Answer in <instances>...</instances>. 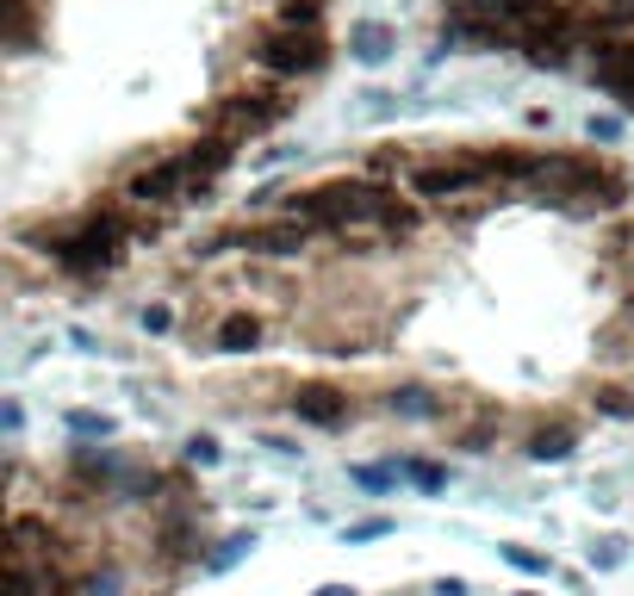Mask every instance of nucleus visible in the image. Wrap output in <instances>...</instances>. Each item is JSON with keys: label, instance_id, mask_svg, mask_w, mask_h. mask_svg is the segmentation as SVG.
<instances>
[{"label": "nucleus", "instance_id": "f257e3e1", "mask_svg": "<svg viewBox=\"0 0 634 596\" xmlns=\"http://www.w3.org/2000/svg\"><path fill=\"white\" fill-rule=\"evenodd\" d=\"M280 212L311 224V231H336V236L361 231V224H380L385 236L417 231V212L392 187H380V180H324V187H311V192H287Z\"/></svg>", "mask_w": 634, "mask_h": 596}, {"label": "nucleus", "instance_id": "f03ea898", "mask_svg": "<svg viewBox=\"0 0 634 596\" xmlns=\"http://www.w3.org/2000/svg\"><path fill=\"white\" fill-rule=\"evenodd\" d=\"M125 236L131 231H125V218L118 212H94V218H81L76 231L50 236V255H57L62 273H106V268H118Z\"/></svg>", "mask_w": 634, "mask_h": 596}, {"label": "nucleus", "instance_id": "7ed1b4c3", "mask_svg": "<svg viewBox=\"0 0 634 596\" xmlns=\"http://www.w3.org/2000/svg\"><path fill=\"white\" fill-rule=\"evenodd\" d=\"M330 62V44L318 25H274L268 38L255 44V69L274 81H306Z\"/></svg>", "mask_w": 634, "mask_h": 596}, {"label": "nucleus", "instance_id": "20e7f679", "mask_svg": "<svg viewBox=\"0 0 634 596\" xmlns=\"http://www.w3.org/2000/svg\"><path fill=\"white\" fill-rule=\"evenodd\" d=\"M485 180H498L492 150H480V155H442V162H417V168H411V187H417L423 199H461V192L485 187Z\"/></svg>", "mask_w": 634, "mask_h": 596}, {"label": "nucleus", "instance_id": "39448f33", "mask_svg": "<svg viewBox=\"0 0 634 596\" xmlns=\"http://www.w3.org/2000/svg\"><path fill=\"white\" fill-rule=\"evenodd\" d=\"M280 113H287V100H280V94H224L218 106H211V131L243 143V137L268 131Z\"/></svg>", "mask_w": 634, "mask_h": 596}, {"label": "nucleus", "instance_id": "423d86ee", "mask_svg": "<svg viewBox=\"0 0 634 596\" xmlns=\"http://www.w3.org/2000/svg\"><path fill=\"white\" fill-rule=\"evenodd\" d=\"M311 224H299V218H280V224H250V231L237 236H211L199 255H218V249H250V255H268V261H280V255H299L306 249Z\"/></svg>", "mask_w": 634, "mask_h": 596}, {"label": "nucleus", "instance_id": "0eeeda50", "mask_svg": "<svg viewBox=\"0 0 634 596\" xmlns=\"http://www.w3.org/2000/svg\"><path fill=\"white\" fill-rule=\"evenodd\" d=\"M125 199H131V206H181V199H193L187 162H181V155H162V162H150V168L137 174L131 187H125Z\"/></svg>", "mask_w": 634, "mask_h": 596}, {"label": "nucleus", "instance_id": "6e6552de", "mask_svg": "<svg viewBox=\"0 0 634 596\" xmlns=\"http://www.w3.org/2000/svg\"><path fill=\"white\" fill-rule=\"evenodd\" d=\"M292 417L311 429H343L348 417H355V405H348L336 385H299V392H292Z\"/></svg>", "mask_w": 634, "mask_h": 596}, {"label": "nucleus", "instance_id": "1a4fd4ad", "mask_svg": "<svg viewBox=\"0 0 634 596\" xmlns=\"http://www.w3.org/2000/svg\"><path fill=\"white\" fill-rule=\"evenodd\" d=\"M231 155H237V137H206V143H193V150H181V162H187V187L193 199L218 180V174L231 168Z\"/></svg>", "mask_w": 634, "mask_h": 596}, {"label": "nucleus", "instance_id": "9d476101", "mask_svg": "<svg viewBox=\"0 0 634 596\" xmlns=\"http://www.w3.org/2000/svg\"><path fill=\"white\" fill-rule=\"evenodd\" d=\"M392 50H399V32H392L385 20H355V25H348V57H355V62L380 69Z\"/></svg>", "mask_w": 634, "mask_h": 596}, {"label": "nucleus", "instance_id": "9b49d317", "mask_svg": "<svg viewBox=\"0 0 634 596\" xmlns=\"http://www.w3.org/2000/svg\"><path fill=\"white\" fill-rule=\"evenodd\" d=\"M399 479H404V460H361V466H348V484H361L367 498L399 491Z\"/></svg>", "mask_w": 634, "mask_h": 596}, {"label": "nucleus", "instance_id": "f8f14e48", "mask_svg": "<svg viewBox=\"0 0 634 596\" xmlns=\"http://www.w3.org/2000/svg\"><path fill=\"white\" fill-rule=\"evenodd\" d=\"M385 410H392V417H404V423H429V417H442V405H436L423 385H399V392L385 398Z\"/></svg>", "mask_w": 634, "mask_h": 596}, {"label": "nucleus", "instance_id": "ddd939ff", "mask_svg": "<svg viewBox=\"0 0 634 596\" xmlns=\"http://www.w3.org/2000/svg\"><path fill=\"white\" fill-rule=\"evenodd\" d=\"M255 342H262V324H255L250 311H237V317L218 324V354H250Z\"/></svg>", "mask_w": 634, "mask_h": 596}, {"label": "nucleus", "instance_id": "4468645a", "mask_svg": "<svg viewBox=\"0 0 634 596\" xmlns=\"http://www.w3.org/2000/svg\"><path fill=\"white\" fill-rule=\"evenodd\" d=\"M13 596H69V584L50 565H13Z\"/></svg>", "mask_w": 634, "mask_h": 596}, {"label": "nucleus", "instance_id": "2eb2a0df", "mask_svg": "<svg viewBox=\"0 0 634 596\" xmlns=\"http://www.w3.org/2000/svg\"><path fill=\"white\" fill-rule=\"evenodd\" d=\"M76 472H81V479H94V484H118V479H125V466H118L113 447H76Z\"/></svg>", "mask_w": 634, "mask_h": 596}, {"label": "nucleus", "instance_id": "dca6fc26", "mask_svg": "<svg viewBox=\"0 0 634 596\" xmlns=\"http://www.w3.org/2000/svg\"><path fill=\"white\" fill-rule=\"evenodd\" d=\"M573 454V429L560 423V429H535L529 435V460H541V466H554V460H566Z\"/></svg>", "mask_w": 634, "mask_h": 596}, {"label": "nucleus", "instance_id": "f3484780", "mask_svg": "<svg viewBox=\"0 0 634 596\" xmlns=\"http://www.w3.org/2000/svg\"><path fill=\"white\" fill-rule=\"evenodd\" d=\"M162 547H169V559H193V553H199V535H193V510H181V516L162 522Z\"/></svg>", "mask_w": 634, "mask_h": 596}, {"label": "nucleus", "instance_id": "a211bd4d", "mask_svg": "<svg viewBox=\"0 0 634 596\" xmlns=\"http://www.w3.org/2000/svg\"><path fill=\"white\" fill-rule=\"evenodd\" d=\"M62 423H69L76 442H113V417H100V410H69Z\"/></svg>", "mask_w": 634, "mask_h": 596}, {"label": "nucleus", "instance_id": "6ab92c4d", "mask_svg": "<svg viewBox=\"0 0 634 596\" xmlns=\"http://www.w3.org/2000/svg\"><path fill=\"white\" fill-rule=\"evenodd\" d=\"M7 50H32V0H7Z\"/></svg>", "mask_w": 634, "mask_h": 596}, {"label": "nucleus", "instance_id": "aec40b11", "mask_svg": "<svg viewBox=\"0 0 634 596\" xmlns=\"http://www.w3.org/2000/svg\"><path fill=\"white\" fill-rule=\"evenodd\" d=\"M404 479L436 498V491H448V466H436V460H404Z\"/></svg>", "mask_w": 634, "mask_h": 596}, {"label": "nucleus", "instance_id": "412c9836", "mask_svg": "<svg viewBox=\"0 0 634 596\" xmlns=\"http://www.w3.org/2000/svg\"><path fill=\"white\" fill-rule=\"evenodd\" d=\"M243 553H255V535H231V540H218V553H211L206 565H211V572H231V565H237Z\"/></svg>", "mask_w": 634, "mask_h": 596}, {"label": "nucleus", "instance_id": "4be33fe9", "mask_svg": "<svg viewBox=\"0 0 634 596\" xmlns=\"http://www.w3.org/2000/svg\"><path fill=\"white\" fill-rule=\"evenodd\" d=\"M622 559H629V540H622V535H603V540L591 547V572H615Z\"/></svg>", "mask_w": 634, "mask_h": 596}, {"label": "nucleus", "instance_id": "5701e85b", "mask_svg": "<svg viewBox=\"0 0 634 596\" xmlns=\"http://www.w3.org/2000/svg\"><path fill=\"white\" fill-rule=\"evenodd\" d=\"M504 565H517L522 577H547V572H554V565H547L541 553H529V547H504Z\"/></svg>", "mask_w": 634, "mask_h": 596}, {"label": "nucleus", "instance_id": "b1692460", "mask_svg": "<svg viewBox=\"0 0 634 596\" xmlns=\"http://www.w3.org/2000/svg\"><path fill=\"white\" fill-rule=\"evenodd\" d=\"M324 0H280V25H318Z\"/></svg>", "mask_w": 634, "mask_h": 596}, {"label": "nucleus", "instance_id": "393cba45", "mask_svg": "<svg viewBox=\"0 0 634 596\" xmlns=\"http://www.w3.org/2000/svg\"><path fill=\"white\" fill-rule=\"evenodd\" d=\"M380 535H392V522H385V516H367V522H348V547H361V540H380Z\"/></svg>", "mask_w": 634, "mask_h": 596}, {"label": "nucleus", "instance_id": "a878e982", "mask_svg": "<svg viewBox=\"0 0 634 596\" xmlns=\"http://www.w3.org/2000/svg\"><path fill=\"white\" fill-rule=\"evenodd\" d=\"M187 466H218V442H211V435H193V442H187Z\"/></svg>", "mask_w": 634, "mask_h": 596}, {"label": "nucleus", "instance_id": "bb28decb", "mask_svg": "<svg viewBox=\"0 0 634 596\" xmlns=\"http://www.w3.org/2000/svg\"><path fill=\"white\" fill-rule=\"evenodd\" d=\"M597 410L603 417H634V398L629 392H597Z\"/></svg>", "mask_w": 634, "mask_h": 596}, {"label": "nucleus", "instance_id": "cd10ccee", "mask_svg": "<svg viewBox=\"0 0 634 596\" xmlns=\"http://www.w3.org/2000/svg\"><path fill=\"white\" fill-rule=\"evenodd\" d=\"M585 137H591V143H615V137H622V118H585Z\"/></svg>", "mask_w": 634, "mask_h": 596}, {"label": "nucleus", "instance_id": "c85d7f7f", "mask_svg": "<svg viewBox=\"0 0 634 596\" xmlns=\"http://www.w3.org/2000/svg\"><path fill=\"white\" fill-rule=\"evenodd\" d=\"M169 324H174V311H169V305H143V329H150V336H162Z\"/></svg>", "mask_w": 634, "mask_h": 596}, {"label": "nucleus", "instance_id": "c756f323", "mask_svg": "<svg viewBox=\"0 0 634 596\" xmlns=\"http://www.w3.org/2000/svg\"><path fill=\"white\" fill-rule=\"evenodd\" d=\"M88 596H118V577H113V572L94 577V584H88Z\"/></svg>", "mask_w": 634, "mask_h": 596}, {"label": "nucleus", "instance_id": "7c9ffc66", "mask_svg": "<svg viewBox=\"0 0 634 596\" xmlns=\"http://www.w3.org/2000/svg\"><path fill=\"white\" fill-rule=\"evenodd\" d=\"M436 596H466V584H461V577H442V584H436Z\"/></svg>", "mask_w": 634, "mask_h": 596}, {"label": "nucleus", "instance_id": "2f4dec72", "mask_svg": "<svg viewBox=\"0 0 634 596\" xmlns=\"http://www.w3.org/2000/svg\"><path fill=\"white\" fill-rule=\"evenodd\" d=\"M318 596H355V591H348V584H324Z\"/></svg>", "mask_w": 634, "mask_h": 596}, {"label": "nucleus", "instance_id": "473e14b6", "mask_svg": "<svg viewBox=\"0 0 634 596\" xmlns=\"http://www.w3.org/2000/svg\"><path fill=\"white\" fill-rule=\"evenodd\" d=\"M622 113H629V118H634V100H629V106H622Z\"/></svg>", "mask_w": 634, "mask_h": 596}, {"label": "nucleus", "instance_id": "72a5a7b5", "mask_svg": "<svg viewBox=\"0 0 634 596\" xmlns=\"http://www.w3.org/2000/svg\"><path fill=\"white\" fill-rule=\"evenodd\" d=\"M517 596H535V591H517Z\"/></svg>", "mask_w": 634, "mask_h": 596}]
</instances>
